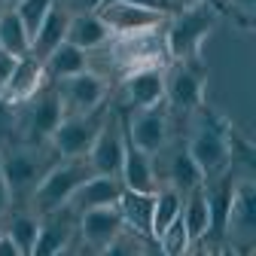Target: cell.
Segmentation results:
<instances>
[{"label": "cell", "mask_w": 256, "mask_h": 256, "mask_svg": "<svg viewBox=\"0 0 256 256\" xmlns=\"http://www.w3.org/2000/svg\"><path fill=\"white\" fill-rule=\"evenodd\" d=\"M68 22H70V12L64 10L61 4H55L49 10V16L40 22V28L34 30V37H30V55H37L43 61L64 40V34H68Z\"/></svg>", "instance_id": "cb8c5ba5"}, {"label": "cell", "mask_w": 256, "mask_h": 256, "mask_svg": "<svg viewBox=\"0 0 256 256\" xmlns=\"http://www.w3.org/2000/svg\"><path fill=\"white\" fill-rule=\"evenodd\" d=\"M55 4H58V0H18L12 10H16V12H18V18L24 22L28 34L34 37V30L40 28V22L49 16V10H52Z\"/></svg>", "instance_id": "f546056e"}, {"label": "cell", "mask_w": 256, "mask_h": 256, "mask_svg": "<svg viewBox=\"0 0 256 256\" xmlns=\"http://www.w3.org/2000/svg\"><path fill=\"white\" fill-rule=\"evenodd\" d=\"M208 68L204 61H168L165 64V107L168 113H196L204 104Z\"/></svg>", "instance_id": "52a82bcc"}, {"label": "cell", "mask_w": 256, "mask_h": 256, "mask_svg": "<svg viewBox=\"0 0 256 256\" xmlns=\"http://www.w3.org/2000/svg\"><path fill=\"white\" fill-rule=\"evenodd\" d=\"M113 37V30L107 28V22L98 16V12H76L70 16L68 22V34H64V40L86 49V52H94V49H104Z\"/></svg>", "instance_id": "7402d4cb"}, {"label": "cell", "mask_w": 256, "mask_h": 256, "mask_svg": "<svg viewBox=\"0 0 256 256\" xmlns=\"http://www.w3.org/2000/svg\"><path fill=\"white\" fill-rule=\"evenodd\" d=\"M0 49H6L16 58L30 52V34H28V28H24V22L18 18L16 10L0 12Z\"/></svg>", "instance_id": "f1b7e54d"}, {"label": "cell", "mask_w": 256, "mask_h": 256, "mask_svg": "<svg viewBox=\"0 0 256 256\" xmlns=\"http://www.w3.org/2000/svg\"><path fill=\"white\" fill-rule=\"evenodd\" d=\"M156 247L162 250V253H168V256H177V253H186L189 250V235H186V226H183L180 216L156 238Z\"/></svg>", "instance_id": "4dcf8cb0"}, {"label": "cell", "mask_w": 256, "mask_h": 256, "mask_svg": "<svg viewBox=\"0 0 256 256\" xmlns=\"http://www.w3.org/2000/svg\"><path fill=\"white\" fill-rule=\"evenodd\" d=\"M58 4L68 10L70 16H76V12H98L104 0H58Z\"/></svg>", "instance_id": "e575fe53"}, {"label": "cell", "mask_w": 256, "mask_h": 256, "mask_svg": "<svg viewBox=\"0 0 256 256\" xmlns=\"http://www.w3.org/2000/svg\"><path fill=\"white\" fill-rule=\"evenodd\" d=\"M222 16H232L244 30H250L256 24V0H226Z\"/></svg>", "instance_id": "1f68e13d"}, {"label": "cell", "mask_w": 256, "mask_h": 256, "mask_svg": "<svg viewBox=\"0 0 256 256\" xmlns=\"http://www.w3.org/2000/svg\"><path fill=\"white\" fill-rule=\"evenodd\" d=\"M43 82H49V80H46V70H43V61H40L37 55L28 52V55H18V58H16V68H12L6 86L0 88V94H4L6 101H12V104H22V101H28Z\"/></svg>", "instance_id": "d6986e66"}, {"label": "cell", "mask_w": 256, "mask_h": 256, "mask_svg": "<svg viewBox=\"0 0 256 256\" xmlns=\"http://www.w3.org/2000/svg\"><path fill=\"white\" fill-rule=\"evenodd\" d=\"M122 180L119 177H110V174H88L76 192L70 196L68 208H74L76 214L82 210H92V208H107V204H116L119 196H122Z\"/></svg>", "instance_id": "ac0fdd59"}, {"label": "cell", "mask_w": 256, "mask_h": 256, "mask_svg": "<svg viewBox=\"0 0 256 256\" xmlns=\"http://www.w3.org/2000/svg\"><path fill=\"white\" fill-rule=\"evenodd\" d=\"M10 204H12V196H10V189H6L4 177H0V222H4V216L10 214Z\"/></svg>", "instance_id": "8d00e7d4"}, {"label": "cell", "mask_w": 256, "mask_h": 256, "mask_svg": "<svg viewBox=\"0 0 256 256\" xmlns=\"http://www.w3.org/2000/svg\"><path fill=\"white\" fill-rule=\"evenodd\" d=\"M76 238V210L74 208H58L52 214L40 216V232L34 244V256H55L64 253L68 244Z\"/></svg>", "instance_id": "2e32d148"}, {"label": "cell", "mask_w": 256, "mask_h": 256, "mask_svg": "<svg viewBox=\"0 0 256 256\" xmlns=\"http://www.w3.org/2000/svg\"><path fill=\"white\" fill-rule=\"evenodd\" d=\"M192 116H196V128L186 140V150L196 158L202 174L214 177L232 165V138H229L232 125L222 116H216V110H210L208 104H202Z\"/></svg>", "instance_id": "3957f363"}, {"label": "cell", "mask_w": 256, "mask_h": 256, "mask_svg": "<svg viewBox=\"0 0 256 256\" xmlns=\"http://www.w3.org/2000/svg\"><path fill=\"white\" fill-rule=\"evenodd\" d=\"M256 238V183L253 177L235 180V196H232V214H229V229L226 241H247V250L253 247Z\"/></svg>", "instance_id": "9a60e30c"}, {"label": "cell", "mask_w": 256, "mask_h": 256, "mask_svg": "<svg viewBox=\"0 0 256 256\" xmlns=\"http://www.w3.org/2000/svg\"><path fill=\"white\" fill-rule=\"evenodd\" d=\"M220 10L208 0H189L183 10L165 18V49L168 61H196L202 58V46L220 22Z\"/></svg>", "instance_id": "6da1fadb"}, {"label": "cell", "mask_w": 256, "mask_h": 256, "mask_svg": "<svg viewBox=\"0 0 256 256\" xmlns=\"http://www.w3.org/2000/svg\"><path fill=\"white\" fill-rule=\"evenodd\" d=\"M119 232H122V216H119V208H116V204L92 208V210L76 214V238L82 241L86 250L104 253L107 244H110Z\"/></svg>", "instance_id": "4fadbf2b"}, {"label": "cell", "mask_w": 256, "mask_h": 256, "mask_svg": "<svg viewBox=\"0 0 256 256\" xmlns=\"http://www.w3.org/2000/svg\"><path fill=\"white\" fill-rule=\"evenodd\" d=\"M104 4H132V6H144V10H156V12H174V0H104Z\"/></svg>", "instance_id": "836d02e7"}, {"label": "cell", "mask_w": 256, "mask_h": 256, "mask_svg": "<svg viewBox=\"0 0 256 256\" xmlns=\"http://www.w3.org/2000/svg\"><path fill=\"white\" fill-rule=\"evenodd\" d=\"M119 180H122L125 189H138V192H156L158 189V177H156V168H152V156L144 152L140 146H134L128 134H125V158H122Z\"/></svg>", "instance_id": "ffe728a7"}, {"label": "cell", "mask_w": 256, "mask_h": 256, "mask_svg": "<svg viewBox=\"0 0 256 256\" xmlns=\"http://www.w3.org/2000/svg\"><path fill=\"white\" fill-rule=\"evenodd\" d=\"M202 180H204V174H202V168L196 165V158L189 156L186 144H177V146L171 150V156H168L165 183H168V186H174L180 196H186V192H189V189H196Z\"/></svg>", "instance_id": "d4e9b609"}, {"label": "cell", "mask_w": 256, "mask_h": 256, "mask_svg": "<svg viewBox=\"0 0 256 256\" xmlns=\"http://www.w3.org/2000/svg\"><path fill=\"white\" fill-rule=\"evenodd\" d=\"M110 58L122 74H132L140 68H165L168 49H165V22L140 28V30H125V34L110 37Z\"/></svg>", "instance_id": "5b68a950"}, {"label": "cell", "mask_w": 256, "mask_h": 256, "mask_svg": "<svg viewBox=\"0 0 256 256\" xmlns=\"http://www.w3.org/2000/svg\"><path fill=\"white\" fill-rule=\"evenodd\" d=\"M180 220H183V226H186L189 244L204 241V235H208V202H204V180H202L196 189H189L186 196H183Z\"/></svg>", "instance_id": "484cf974"}, {"label": "cell", "mask_w": 256, "mask_h": 256, "mask_svg": "<svg viewBox=\"0 0 256 256\" xmlns=\"http://www.w3.org/2000/svg\"><path fill=\"white\" fill-rule=\"evenodd\" d=\"M122 125H125V134L132 138L134 146H140L144 152L156 156L162 152L171 134V113L165 104H156L146 110H125L122 107Z\"/></svg>", "instance_id": "7c38bea8"}, {"label": "cell", "mask_w": 256, "mask_h": 256, "mask_svg": "<svg viewBox=\"0 0 256 256\" xmlns=\"http://www.w3.org/2000/svg\"><path fill=\"white\" fill-rule=\"evenodd\" d=\"M94 174L92 165H88V158L80 156V158H58V162H52L46 168V174L37 180V186L30 189V196H28V204L34 214H52L58 208H64L70 202V196L76 192V186Z\"/></svg>", "instance_id": "277c9868"}, {"label": "cell", "mask_w": 256, "mask_h": 256, "mask_svg": "<svg viewBox=\"0 0 256 256\" xmlns=\"http://www.w3.org/2000/svg\"><path fill=\"white\" fill-rule=\"evenodd\" d=\"M12 68H16V55H10L6 49H0V88L6 86V80H10Z\"/></svg>", "instance_id": "d590c367"}, {"label": "cell", "mask_w": 256, "mask_h": 256, "mask_svg": "<svg viewBox=\"0 0 256 256\" xmlns=\"http://www.w3.org/2000/svg\"><path fill=\"white\" fill-rule=\"evenodd\" d=\"M152 204H156V192H138V189H122L116 202L122 226L134 232L140 241H152Z\"/></svg>", "instance_id": "e0dca14e"}, {"label": "cell", "mask_w": 256, "mask_h": 256, "mask_svg": "<svg viewBox=\"0 0 256 256\" xmlns=\"http://www.w3.org/2000/svg\"><path fill=\"white\" fill-rule=\"evenodd\" d=\"M122 98L125 110H146L165 104V68H140L122 74Z\"/></svg>", "instance_id": "5bb4252c"}, {"label": "cell", "mask_w": 256, "mask_h": 256, "mask_svg": "<svg viewBox=\"0 0 256 256\" xmlns=\"http://www.w3.org/2000/svg\"><path fill=\"white\" fill-rule=\"evenodd\" d=\"M88 52L86 49H80V46H74V43H68V40H61L46 58H43V70H46V80L49 82H58V80H64V76H74V74H80V70H86L88 68Z\"/></svg>", "instance_id": "603a6c76"}, {"label": "cell", "mask_w": 256, "mask_h": 256, "mask_svg": "<svg viewBox=\"0 0 256 256\" xmlns=\"http://www.w3.org/2000/svg\"><path fill=\"white\" fill-rule=\"evenodd\" d=\"M6 235L16 244L18 256H34V244H37V232H40V214L34 210H16L12 216L6 214Z\"/></svg>", "instance_id": "4316f807"}, {"label": "cell", "mask_w": 256, "mask_h": 256, "mask_svg": "<svg viewBox=\"0 0 256 256\" xmlns=\"http://www.w3.org/2000/svg\"><path fill=\"white\" fill-rule=\"evenodd\" d=\"M235 180H238L235 165H229L226 171H220L214 177H204V202H208V235H204V241H214V250H220L226 244Z\"/></svg>", "instance_id": "30bf717a"}, {"label": "cell", "mask_w": 256, "mask_h": 256, "mask_svg": "<svg viewBox=\"0 0 256 256\" xmlns=\"http://www.w3.org/2000/svg\"><path fill=\"white\" fill-rule=\"evenodd\" d=\"M88 165L94 174H110V177H119L122 171V158H125V128H122V107L110 101V110H107V119L101 125L98 138L92 140L88 152Z\"/></svg>", "instance_id": "9c48e42d"}, {"label": "cell", "mask_w": 256, "mask_h": 256, "mask_svg": "<svg viewBox=\"0 0 256 256\" xmlns=\"http://www.w3.org/2000/svg\"><path fill=\"white\" fill-rule=\"evenodd\" d=\"M58 94H61V107H64V116L70 113H88V110H98L110 101V82L94 74L92 68L74 74V76H64L55 82Z\"/></svg>", "instance_id": "8fae6325"}, {"label": "cell", "mask_w": 256, "mask_h": 256, "mask_svg": "<svg viewBox=\"0 0 256 256\" xmlns=\"http://www.w3.org/2000/svg\"><path fill=\"white\" fill-rule=\"evenodd\" d=\"M208 4H210V6H216L220 12H222V10H226V0H208Z\"/></svg>", "instance_id": "f35d334b"}, {"label": "cell", "mask_w": 256, "mask_h": 256, "mask_svg": "<svg viewBox=\"0 0 256 256\" xmlns=\"http://www.w3.org/2000/svg\"><path fill=\"white\" fill-rule=\"evenodd\" d=\"M64 107H61V94L55 82H43L28 101L16 104V134L12 140L24 144H46L49 134L55 132V125L61 122Z\"/></svg>", "instance_id": "8992f818"}, {"label": "cell", "mask_w": 256, "mask_h": 256, "mask_svg": "<svg viewBox=\"0 0 256 256\" xmlns=\"http://www.w3.org/2000/svg\"><path fill=\"white\" fill-rule=\"evenodd\" d=\"M98 16L107 22V28L113 34H125V30L162 24L165 16H171V12H156V10H144V6H132V4H104L98 10Z\"/></svg>", "instance_id": "44dd1931"}, {"label": "cell", "mask_w": 256, "mask_h": 256, "mask_svg": "<svg viewBox=\"0 0 256 256\" xmlns=\"http://www.w3.org/2000/svg\"><path fill=\"white\" fill-rule=\"evenodd\" d=\"M0 256H18L16 244L10 241V235H6V232H0Z\"/></svg>", "instance_id": "74e56055"}, {"label": "cell", "mask_w": 256, "mask_h": 256, "mask_svg": "<svg viewBox=\"0 0 256 256\" xmlns=\"http://www.w3.org/2000/svg\"><path fill=\"white\" fill-rule=\"evenodd\" d=\"M12 134H16V104L0 94V144L12 140Z\"/></svg>", "instance_id": "d6a6232c"}, {"label": "cell", "mask_w": 256, "mask_h": 256, "mask_svg": "<svg viewBox=\"0 0 256 256\" xmlns=\"http://www.w3.org/2000/svg\"><path fill=\"white\" fill-rule=\"evenodd\" d=\"M52 162H58V156L49 150V144H0V177H4L12 202H28L30 189L37 186V180L46 174Z\"/></svg>", "instance_id": "7a4b0ae2"}, {"label": "cell", "mask_w": 256, "mask_h": 256, "mask_svg": "<svg viewBox=\"0 0 256 256\" xmlns=\"http://www.w3.org/2000/svg\"><path fill=\"white\" fill-rule=\"evenodd\" d=\"M107 110H110V101L98 110H88V113H70V116H61V122L55 125V132L49 134V150L58 156V158H80L88 152L92 140L98 138L101 125L107 119Z\"/></svg>", "instance_id": "ba28073f"}, {"label": "cell", "mask_w": 256, "mask_h": 256, "mask_svg": "<svg viewBox=\"0 0 256 256\" xmlns=\"http://www.w3.org/2000/svg\"><path fill=\"white\" fill-rule=\"evenodd\" d=\"M16 4H18V0H0V6H4V10H12Z\"/></svg>", "instance_id": "ab89813d"}, {"label": "cell", "mask_w": 256, "mask_h": 256, "mask_svg": "<svg viewBox=\"0 0 256 256\" xmlns=\"http://www.w3.org/2000/svg\"><path fill=\"white\" fill-rule=\"evenodd\" d=\"M0 12H4V6H0Z\"/></svg>", "instance_id": "60d3db41"}, {"label": "cell", "mask_w": 256, "mask_h": 256, "mask_svg": "<svg viewBox=\"0 0 256 256\" xmlns=\"http://www.w3.org/2000/svg\"><path fill=\"white\" fill-rule=\"evenodd\" d=\"M180 208H183V196H180L174 186L165 183V186L156 189V204H152V241L180 216Z\"/></svg>", "instance_id": "83f0119b"}]
</instances>
